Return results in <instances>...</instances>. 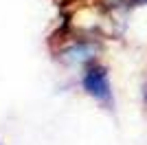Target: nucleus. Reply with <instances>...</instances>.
<instances>
[{
  "mask_svg": "<svg viewBox=\"0 0 147 145\" xmlns=\"http://www.w3.org/2000/svg\"><path fill=\"white\" fill-rule=\"evenodd\" d=\"M81 88L88 97H92L99 103H112V84L110 72L103 64H90L81 75Z\"/></svg>",
  "mask_w": 147,
  "mask_h": 145,
  "instance_id": "f257e3e1",
  "label": "nucleus"
},
{
  "mask_svg": "<svg viewBox=\"0 0 147 145\" xmlns=\"http://www.w3.org/2000/svg\"><path fill=\"white\" fill-rule=\"evenodd\" d=\"M136 5H147V0H134Z\"/></svg>",
  "mask_w": 147,
  "mask_h": 145,
  "instance_id": "7ed1b4c3",
  "label": "nucleus"
},
{
  "mask_svg": "<svg viewBox=\"0 0 147 145\" xmlns=\"http://www.w3.org/2000/svg\"><path fill=\"white\" fill-rule=\"evenodd\" d=\"M61 57L68 60V62H77V64H81V62H90L92 57H94V46H92V44H73L70 48L64 51Z\"/></svg>",
  "mask_w": 147,
  "mask_h": 145,
  "instance_id": "f03ea898",
  "label": "nucleus"
},
{
  "mask_svg": "<svg viewBox=\"0 0 147 145\" xmlns=\"http://www.w3.org/2000/svg\"><path fill=\"white\" fill-rule=\"evenodd\" d=\"M145 101H147V86H145Z\"/></svg>",
  "mask_w": 147,
  "mask_h": 145,
  "instance_id": "20e7f679",
  "label": "nucleus"
}]
</instances>
